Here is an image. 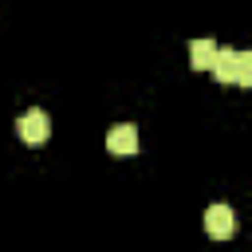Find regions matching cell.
Segmentation results:
<instances>
[{"label":"cell","instance_id":"5","mask_svg":"<svg viewBox=\"0 0 252 252\" xmlns=\"http://www.w3.org/2000/svg\"><path fill=\"white\" fill-rule=\"evenodd\" d=\"M236 47H220V55H217V63H213V75H217V83H236Z\"/></svg>","mask_w":252,"mask_h":252},{"label":"cell","instance_id":"3","mask_svg":"<svg viewBox=\"0 0 252 252\" xmlns=\"http://www.w3.org/2000/svg\"><path fill=\"white\" fill-rule=\"evenodd\" d=\"M205 232H209L213 240L232 236V232H236V213H232L228 205H209V209H205Z\"/></svg>","mask_w":252,"mask_h":252},{"label":"cell","instance_id":"1","mask_svg":"<svg viewBox=\"0 0 252 252\" xmlns=\"http://www.w3.org/2000/svg\"><path fill=\"white\" fill-rule=\"evenodd\" d=\"M16 130H20V138H24L28 146H39V142H47V134H51V118H47V110L32 106V110H24V114L16 118Z\"/></svg>","mask_w":252,"mask_h":252},{"label":"cell","instance_id":"6","mask_svg":"<svg viewBox=\"0 0 252 252\" xmlns=\"http://www.w3.org/2000/svg\"><path fill=\"white\" fill-rule=\"evenodd\" d=\"M236 87H252V51L236 55Z\"/></svg>","mask_w":252,"mask_h":252},{"label":"cell","instance_id":"2","mask_svg":"<svg viewBox=\"0 0 252 252\" xmlns=\"http://www.w3.org/2000/svg\"><path fill=\"white\" fill-rule=\"evenodd\" d=\"M106 150H110L114 158H134V154H138V126H130V122L110 126V134H106Z\"/></svg>","mask_w":252,"mask_h":252},{"label":"cell","instance_id":"4","mask_svg":"<svg viewBox=\"0 0 252 252\" xmlns=\"http://www.w3.org/2000/svg\"><path fill=\"white\" fill-rule=\"evenodd\" d=\"M217 55H220V47H217L213 39H193V43H189V67H193V71H213Z\"/></svg>","mask_w":252,"mask_h":252}]
</instances>
